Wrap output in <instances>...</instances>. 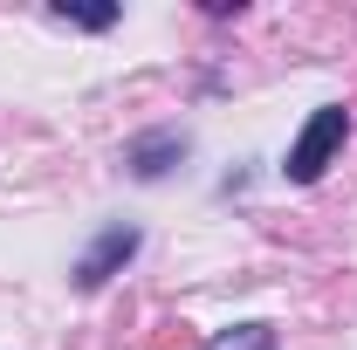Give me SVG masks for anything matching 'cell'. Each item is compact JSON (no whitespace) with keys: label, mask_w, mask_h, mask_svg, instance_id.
<instances>
[{"label":"cell","mask_w":357,"mask_h":350,"mask_svg":"<svg viewBox=\"0 0 357 350\" xmlns=\"http://www.w3.org/2000/svg\"><path fill=\"white\" fill-rule=\"evenodd\" d=\"M178 151H185V137H178V131L137 137V144H131V172H137V178H158V172H165V158H178Z\"/></svg>","instance_id":"3957f363"},{"label":"cell","mask_w":357,"mask_h":350,"mask_svg":"<svg viewBox=\"0 0 357 350\" xmlns=\"http://www.w3.org/2000/svg\"><path fill=\"white\" fill-rule=\"evenodd\" d=\"M213 350H275V330L268 323H241V330L213 337Z\"/></svg>","instance_id":"277c9868"},{"label":"cell","mask_w":357,"mask_h":350,"mask_svg":"<svg viewBox=\"0 0 357 350\" xmlns=\"http://www.w3.org/2000/svg\"><path fill=\"white\" fill-rule=\"evenodd\" d=\"M55 14L76 21V28H110V21H117V7H69V0H55Z\"/></svg>","instance_id":"5b68a950"},{"label":"cell","mask_w":357,"mask_h":350,"mask_svg":"<svg viewBox=\"0 0 357 350\" xmlns=\"http://www.w3.org/2000/svg\"><path fill=\"white\" fill-rule=\"evenodd\" d=\"M131 254H137V227H103V234H96V248L76 261V289H103V282L131 261Z\"/></svg>","instance_id":"7a4b0ae2"},{"label":"cell","mask_w":357,"mask_h":350,"mask_svg":"<svg viewBox=\"0 0 357 350\" xmlns=\"http://www.w3.org/2000/svg\"><path fill=\"white\" fill-rule=\"evenodd\" d=\"M344 137H351V117H344V103H323L310 124H303V137L289 144V185H316V178L330 172V158L344 151Z\"/></svg>","instance_id":"6da1fadb"}]
</instances>
